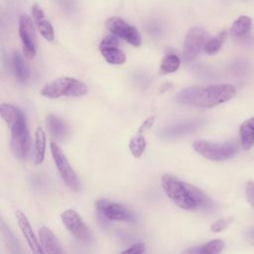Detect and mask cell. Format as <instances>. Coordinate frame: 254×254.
Returning a JSON list of instances; mask_svg holds the SVG:
<instances>
[{
  "label": "cell",
  "mask_w": 254,
  "mask_h": 254,
  "mask_svg": "<svg viewBox=\"0 0 254 254\" xmlns=\"http://www.w3.org/2000/svg\"><path fill=\"white\" fill-rule=\"evenodd\" d=\"M236 93L232 84L193 85L177 93L176 100L184 105L201 108H211L230 100Z\"/></svg>",
  "instance_id": "cell-1"
},
{
  "label": "cell",
  "mask_w": 254,
  "mask_h": 254,
  "mask_svg": "<svg viewBox=\"0 0 254 254\" xmlns=\"http://www.w3.org/2000/svg\"><path fill=\"white\" fill-rule=\"evenodd\" d=\"M161 183L166 194L180 208L186 210L197 209V204L190 191L188 183L182 182L171 175H163Z\"/></svg>",
  "instance_id": "cell-2"
},
{
  "label": "cell",
  "mask_w": 254,
  "mask_h": 254,
  "mask_svg": "<svg viewBox=\"0 0 254 254\" xmlns=\"http://www.w3.org/2000/svg\"><path fill=\"white\" fill-rule=\"evenodd\" d=\"M87 92V86L79 79L62 76L47 83L41 90V94L48 98H59L62 96L77 97Z\"/></svg>",
  "instance_id": "cell-3"
},
{
  "label": "cell",
  "mask_w": 254,
  "mask_h": 254,
  "mask_svg": "<svg viewBox=\"0 0 254 254\" xmlns=\"http://www.w3.org/2000/svg\"><path fill=\"white\" fill-rule=\"evenodd\" d=\"M193 150L203 158L220 162L234 157L238 153V145L235 142L213 143L205 140H195L192 143Z\"/></svg>",
  "instance_id": "cell-4"
},
{
  "label": "cell",
  "mask_w": 254,
  "mask_h": 254,
  "mask_svg": "<svg viewBox=\"0 0 254 254\" xmlns=\"http://www.w3.org/2000/svg\"><path fill=\"white\" fill-rule=\"evenodd\" d=\"M50 149L60 176L65 186L73 191H78L80 189L78 178L76 176V173L68 163L64 153L55 142H51Z\"/></svg>",
  "instance_id": "cell-5"
},
{
  "label": "cell",
  "mask_w": 254,
  "mask_h": 254,
  "mask_svg": "<svg viewBox=\"0 0 254 254\" xmlns=\"http://www.w3.org/2000/svg\"><path fill=\"white\" fill-rule=\"evenodd\" d=\"M11 149L13 154L23 160L30 151V136L26 118L16 122L11 128Z\"/></svg>",
  "instance_id": "cell-6"
},
{
  "label": "cell",
  "mask_w": 254,
  "mask_h": 254,
  "mask_svg": "<svg viewBox=\"0 0 254 254\" xmlns=\"http://www.w3.org/2000/svg\"><path fill=\"white\" fill-rule=\"evenodd\" d=\"M207 32L200 27L191 28L184 42L183 47V56L186 61H192L196 58L202 50H204V46L208 41Z\"/></svg>",
  "instance_id": "cell-7"
},
{
  "label": "cell",
  "mask_w": 254,
  "mask_h": 254,
  "mask_svg": "<svg viewBox=\"0 0 254 254\" xmlns=\"http://www.w3.org/2000/svg\"><path fill=\"white\" fill-rule=\"evenodd\" d=\"M19 35L25 58L28 60L34 59L37 53V37L34 24L26 15L19 18Z\"/></svg>",
  "instance_id": "cell-8"
},
{
  "label": "cell",
  "mask_w": 254,
  "mask_h": 254,
  "mask_svg": "<svg viewBox=\"0 0 254 254\" xmlns=\"http://www.w3.org/2000/svg\"><path fill=\"white\" fill-rule=\"evenodd\" d=\"M96 208L100 215L109 220L134 222L136 215L121 203L109 202L106 199H99L96 201Z\"/></svg>",
  "instance_id": "cell-9"
},
{
  "label": "cell",
  "mask_w": 254,
  "mask_h": 254,
  "mask_svg": "<svg viewBox=\"0 0 254 254\" xmlns=\"http://www.w3.org/2000/svg\"><path fill=\"white\" fill-rule=\"evenodd\" d=\"M61 219L67 230L80 241H89L92 233L82 220L81 216L73 209H66L61 214Z\"/></svg>",
  "instance_id": "cell-10"
},
{
  "label": "cell",
  "mask_w": 254,
  "mask_h": 254,
  "mask_svg": "<svg viewBox=\"0 0 254 254\" xmlns=\"http://www.w3.org/2000/svg\"><path fill=\"white\" fill-rule=\"evenodd\" d=\"M15 216L16 219L18 221V225L29 245V247L31 248V250L35 253V254H43L44 251L42 249L41 243H39L33 229L32 226L27 218V216L25 215L24 212H22L21 210H16L15 212Z\"/></svg>",
  "instance_id": "cell-11"
},
{
  "label": "cell",
  "mask_w": 254,
  "mask_h": 254,
  "mask_svg": "<svg viewBox=\"0 0 254 254\" xmlns=\"http://www.w3.org/2000/svg\"><path fill=\"white\" fill-rule=\"evenodd\" d=\"M32 16H33L35 24H36L40 34L43 36V38L46 39L48 42H53L55 39V32H54L53 25L46 18L43 9L39 5L36 4L33 6Z\"/></svg>",
  "instance_id": "cell-12"
},
{
  "label": "cell",
  "mask_w": 254,
  "mask_h": 254,
  "mask_svg": "<svg viewBox=\"0 0 254 254\" xmlns=\"http://www.w3.org/2000/svg\"><path fill=\"white\" fill-rule=\"evenodd\" d=\"M39 238H40V243L44 253H48V254L63 253V249L61 247L59 240L57 239L56 235L53 233V231L49 227L42 226L39 229Z\"/></svg>",
  "instance_id": "cell-13"
},
{
  "label": "cell",
  "mask_w": 254,
  "mask_h": 254,
  "mask_svg": "<svg viewBox=\"0 0 254 254\" xmlns=\"http://www.w3.org/2000/svg\"><path fill=\"white\" fill-rule=\"evenodd\" d=\"M201 125V121L194 120V121H190V122H185L173 127H168L163 129L160 134L164 138H177L180 136H184L186 134L191 133L199 126Z\"/></svg>",
  "instance_id": "cell-14"
},
{
  "label": "cell",
  "mask_w": 254,
  "mask_h": 254,
  "mask_svg": "<svg viewBox=\"0 0 254 254\" xmlns=\"http://www.w3.org/2000/svg\"><path fill=\"white\" fill-rule=\"evenodd\" d=\"M0 114L2 119L7 123L10 128L16 122L26 118L24 112L20 108L9 103H2L0 105Z\"/></svg>",
  "instance_id": "cell-15"
},
{
  "label": "cell",
  "mask_w": 254,
  "mask_h": 254,
  "mask_svg": "<svg viewBox=\"0 0 254 254\" xmlns=\"http://www.w3.org/2000/svg\"><path fill=\"white\" fill-rule=\"evenodd\" d=\"M240 143L244 150H249L254 145V117L243 122L239 129Z\"/></svg>",
  "instance_id": "cell-16"
},
{
  "label": "cell",
  "mask_w": 254,
  "mask_h": 254,
  "mask_svg": "<svg viewBox=\"0 0 254 254\" xmlns=\"http://www.w3.org/2000/svg\"><path fill=\"white\" fill-rule=\"evenodd\" d=\"M224 247V242L220 239L211 240L206 242L205 244L194 246L188 250H185L184 253H191V254H215L219 253Z\"/></svg>",
  "instance_id": "cell-17"
},
{
  "label": "cell",
  "mask_w": 254,
  "mask_h": 254,
  "mask_svg": "<svg viewBox=\"0 0 254 254\" xmlns=\"http://www.w3.org/2000/svg\"><path fill=\"white\" fill-rule=\"evenodd\" d=\"M106 27L111 32V34L119 37L121 39H125L127 33L129 32L131 26L119 17H111L106 21Z\"/></svg>",
  "instance_id": "cell-18"
},
{
  "label": "cell",
  "mask_w": 254,
  "mask_h": 254,
  "mask_svg": "<svg viewBox=\"0 0 254 254\" xmlns=\"http://www.w3.org/2000/svg\"><path fill=\"white\" fill-rule=\"evenodd\" d=\"M46 153V133L42 127H38L35 133V164H41L45 159Z\"/></svg>",
  "instance_id": "cell-19"
},
{
  "label": "cell",
  "mask_w": 254,
  "mask_h": 254,
  "mask_svg": "<svg viewBox=\"0 0 254 254\" xmlns=\"http://www.w3.org/2000/svg\"><path fill=\"white\" fill-rule=\"evenodd\" d=\"M47 125L51 134L58 139H63L67 133V126L65 123L53 114L47 116Z\"/></svg>",
  "instance_id": "cell-20"
},
{
  "label": "cell",
  "mask_w": 254,
  "mask_h": 254,
  "mask_svg": "<svg viewBox=\"0 0 254 254\" xmlns=\"http://www.w3.org/2000/svg\"><path fill=\"white\" fill-rule=\"evenodd\" d=\"M13 70L16 78L21 82L26 81L30 76V69L18 52L13 56Z\"/></svg>",
  "instance_id": "cell-21"
},
{
  "label": "cell",
  "mask_w": 254,
  "mask_h": 254,
  "mask_svg": "<svg viewBox=\"0 0 254 254\" xmlns=\"http://www.w3.org/2000/svg\"><path fill=\"white\" fill-rule=\"evenodd\" d=\"M252 27V20L248 16H240L237 18L231 28H230V33L233 37L235 38H240L245 36L251 29Z\"/></svg>",
  "instance_id": "cell-22"
},
{
  "label": "cell",
  "mask_w": 254,
  "mask_h": 254,
  "mask_svg": "<svg viewBox=\"0 0 254 254\" xmlns=\"http://www.w3.org/2000/svg\"><path fill=\"white\" fill-rule=\"evenodd\" d=\"M101 55L108 64H122L126 61V56L123 51L118 49V47L100 49Z\"/></svg>",
  "instance_id": "cell-23"
},
{
  "label": "cell",
  "mask_w": 254,
  "mask_h": 254,
  "mask_svg": "<svg viewBox=\"0 0 254 254\" xmlns=\"http://www.w3.org/2000/svg\"><path fill=\"white\" fill-rule=\"evenodd\" d=\"M181 64L180 58L175 54L167 55L161 62L159 72L161 74H170L178 70Z\"/></svg>",
  "instance_id": "cell-24"
},
{
  "label": "cell",
  "mask_w": 254,
  "mask_h": 254,
  "mask_svg": "<svg viewBox=\"0 0 254 254\" xmlns=\"http://www.w3.org/2000/svg\"><path fill=\"white\" fill-rule=\"evenodd\" d=\"M146 139L143 135L139 134L133 136L129 141V150L133 157L140 158L146 149Z\"/></svg>",
  "instance_id": "cell-25"
},
{
  "label": "cell",
  "mask_w": 254,
  "mask_h": 254,
  "mask_svg": "<svg viewBox=\"0 0 254 254\" xmlns=\"http://www.w3.org/2000/svg\"><path fill=\"white\" fill-rule=\"evenodd\" d=\"M225 37H226V33L225 32H221L215 38L209 39L206 42L205 46H204V52L206 54H208V55L216 54L220 50V48H221V46H222V44H223V42L225 40Z\"/></svg>",
  "instance_id": "cell-26"
},
{
  "label": "cell",
  "mask_w": 254,
  "mask_h": 254,
  "mask_svg": "<svg viewBox=\"0 0 254 254\" xmlns=\"http://www.w3.org/2000/svg\"><path fill=\"white\" fill-rule=\"evenodd\" d=\"M231 222H232L231 217H222V218H219L216 221H214L211 224L210 228L213 232H221L224 229H226Z\"/></svg>",
  "instance_id": "cell-27"
},
{
  "label": "cell",
  "mask_w": 254,
  "mask_h": 254,
  "mask_svg": "<svg viewBox=\"0 0 254 254\" xmlns=\"http://www.w3.org/2000/svg\"><path fill=\"white\" fill-rule=\"evenodd\" d=\"M113 47H118V40L115 35H110L106 36L99 45V49H105V48H113Z\"/></svg>",
  "instance_id": "cell-28"
},
{
  "label": "cell",
  "mask_w": 254,
  "mask_h": 254,
  "mask_svg": "<svg viewBox=\"0 0 254 254\" xmlns=\"http://www.w3.org/2000/svg\"><path fill=\"white\" fill-rule=\"evenodd\" d=\"M145 252V244L144 243H135L133 245H131L129 248L123 250L121 253L124 254V253H133V254H140V253H143Z\"/></svg>",
  "instance_id": "cell-29"
},
{
  "label": "cell",
  "mask_w": 254,
  "mask_h": 254,
  "mask_svg": "<svg viewBox=\"0 0 254 254\" xmlns=\"http://www.w3.org/2000/svg\"><path fill=\"white\" fill-rule=\"evenodd\" d=\"M245 192H246V196H247L248 201L250 202V204L254 208V182L250 181L246 184Z\"/></svg>",
  "instance_id": "cell-30"
},
{
  "label": "cell",
  "mask_w": 254,
  "mask_h": 254,
  "mask_svg": "<svg viewBox=\"0 0 254 254\" xmlns=\"http://www.w3.org/2000/svg\"><path fill=\"white\" fill-rule=\"evenodd\" d=\"M154 122H155V116H154V115L149 116V117H148L147 119H145V120L143 121V123L140 125V127H139V129H138V133H139V134H142V133H144L145 131L149 130V129L153 126Z\"/></svg>",
  "instance_id": "cell-31"
}]
</instances>
